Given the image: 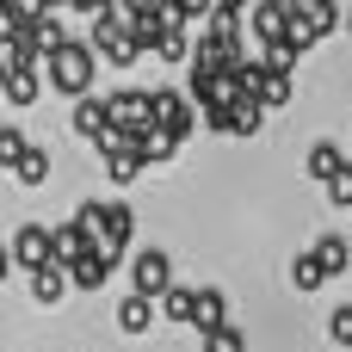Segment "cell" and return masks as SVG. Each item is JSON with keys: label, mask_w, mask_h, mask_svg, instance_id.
I'll list each match as a JSON object with an SVG mask.
<instances>
[{"label": "cell", "mask_w": 352, "mask_h": 352, "mask_svg": "<svg viewBox=\"0 0 352 352\" xmlns=\"http://www.w3.org/2000/svg\"><path fill=\"white\" fill-rule=\"evenodd\" d=\"M43 74H50V87H56V93L87 99V87H93V74H99V50H93V43H80V37H68L62 50H50V56H43Z\"/></svg>", "instance_id": "1"}, {"label": "cell", "mask_w": 352, "mask_h": 352, "mask_svg": "<svg viewBox=\"0 0 352 352\" xmlns=\"http://www.w3.org/2000/svg\"><path fill=\"white\" fill-rule=\"evenodd\" d=\"M155 124L186 142V136L198 130V99H192V93H173V87H155Z\"/></svg>", "instance_id": "2"}, {"label": "cell", "mask_w": 352, "mask_h": 352, "mask_svg": "<svg viewBox=\"0 0 352 352\" xmlns=\"http://www.w3.org/2000/svg\"><path fill=\"white\" fill-rule=\"evenodd\" d=\"M130 285H136L142 297H155V303H161V297L173 291V260H167L161 248H142V254L130 260Z\"/></svg>", "instance_id": "3"}, {"label": "cell", "mask_w": 352, "mask_h": 352, "mask_svg": "<svg viewBox=\"0 0 352 352\" xmlns=\"http://www.w3.org/2000/svg\"><path fill=\"white\" fill-rule=\"evenodd\" d=\"M50 260H56V235H50L43 223H19V229H12V266L37 272V266H50Z\"/></svg>", "instance_id": "4"}, {"label": "cell", "mask_w": 352, "mask_h": 352, "mask_svg": "<svg viewBox=\"0 0 352 352\" xmlns=\"http://www.w3.org/2000/svg\"><path fill=\"white\" fill-rule=\"evenodd\" d=\"M291 19H297L291 0H254V6H248V31L260 37V50L278 43V37H291Z\"/></svg>", "instance_id": "5"}, {"label": "cell", "mask_w": 352, "mask_h": 352, "mask_svg": "<svg viewBox=\"0 0 352 352\" xmlns=\"http://www.w3.org/2000/svg\"><path fill=\"white\" fill-rule=\"evenodd\" d=\"M74 130L99 148V142L118 130V124H111V105H105V99H93V93H87V99H74Z\"/></svg>", "instance_id": "6"}, {"label": "cell", "mask_w": 352, "mask_h": 352, "mask_svg": "<svg viewBox=\"0 0 352 352\" xmlns=\"http://www.w3.org/2000/svg\"><path fill=\"white\" fill-rule=\"evenodd\" d=\"M130 235H136V210L111 198V204H105V229H99V248H105V254L118 260V254L130 248Z\"/></svg>", "instance_id": "7"}, {"label": "cell", "mask_w": 352, "mask_h": 352, "mask_svg": "<svg viewBox=\"0 0 352 352\" xmlns=\"http://www.w3.org/2000/svg\"><path fill=\"white\" fill-rule=\"evenodd\" d=\"M68 285H74V272H68L62 260H50V266H37V272H31V297H37V303H50V309L68 297Z\"/></svg>", "instance_id": "8"}, {"label": "cell", "mask_w": 352, "mask_h": 352, "mask_svg": "<svg viewBox=\"0 0 352 352\" xmlns=\"http://www.w3.org/2000/svg\"><path fill=\"white\" fill-rule=\"evenodd\" d=\"M50 235H56V260H62V266H74V260H87V254L99 248V241H93V235L74 223V217H68V223H56Z\"/></svg>", "instance_id": "9"}, {"label": "cell", "mask_w": 352, "mask_h": 352, "mask_svg": "<svg viewBox=\"0 0 352 352\" xmlns=\"http://www.w3.org/2000/svg\"><path fill=\"white\" fill-rule=\"evenodd\" d=\"M192 328L210 334V328H229V297L217 285H198V309H192Z\"/></svg>", "instance_id": "10"}, {"label": "cell", "mask_w": 352, "mask_h": 352, "mask_svg": "<svg viewBox=\"0 0 352 352\" xmlns=\"http://www.w3.org/2000/svg\"><path fill=\"white\" fill-rule=\"evenodd\" d=\"M25 43H31L37 56H50V50H62V43H68V31H62V19H56V12H43V6H37V19L25 25Z\"/></svg>", "instance_id": "11"}, {"label": "cell", "mask_w": 352, "mask_h": 352, "mask_svg": "<svg viewBox=\"0 0 352 352\" xmlns=\"http://www.w3.org/2000/svg\"><path fill=\"white\" fill-rule=\"evenodd\" d=\"M155 309H161L155 297H142V291H130V297L118 303V328H124V334H148V328H155Z\"/></svg>", "instance_id": "12"}, {"label": "cell", "mask_w": 352, "mask_h": 352, "mask_svg": "<svg viewBox=\"0 0 352 352\" xmlns=\"http://www.w3.org/2000/svg\"><path fill=\"white\" fill-rule=\"evenodd\" d=\"M111 266H118V260H111L105 248H93L87 260H74V266H68V272H74V291H99V285L111 278Z\"/></svg>", "instance_id": "13"}, {"label": "cell", "mask_w": 352, "mask_h": 352, "mask_svg": "<svg viewBox=\"0 0 352 352\" xmlns=\"http://www.w3.org/2000/svg\"><path fill=\"white\" fill-rule=\"evenodd\" d=\"M99 161H105V173H111V179H118V186H136V179H142V173H148V161H142V155H136V148H105V155H99Z\"/></svg>", "instance_id": "14"}, {"label": "cell", "mask_w": 352, "mask_h": 352, "mask_svg": "<svg viewBox=\"0 0 352 352\" xmlns=\"http://www.w3.org/2000/svg\"><path fill=\"white\" fill-rule=\"evenodd\" d=\"M346 167H352V161L340 155V142H316V148H309V179H328V186H334Z\"/></svg>", "instance_id": "15"}, {"label": "cell", "mask_w": 352, "mask_h": 352, "mask_svg": "<svg viewBox=\"0 0 352 352\" xmlns=\"http://www.w3.org/2000/svg\"><path fill=\"white\" fill-rule=\"evenodd\" d=\"M316 254H322V266H328V278H340V272L352 266V241L340 235V229H328V235L316 241Z\"/></svg>", "instance_id": "16"}, {"label": "cell", "mask_w": 352, "mask_h": 352, "mask_svg": "<svg viewBox=\"0 0 352 352\" xmlns=\"http://www.w3.org/2000/svg\"><path fill=\"white\" fill-rule=\"evenodd\" d=\"M254 99H260L266 111H278V105H291V99H297V80H291V74H278V68H266V80H260V93H254Z\"/></svg>", "instance_id": "17"}, {"label": "cell", "mask_w": 352, "mask_h": 352, "mask_svg": "<svg viewBox=\"0 0 352 352\" xmlns=\"http://www.w3.org/2000/svg\"><path fill=\"white\" fill-rule=\"evenodd\" d=\"M291 285H297V291H322V285H328V266H322V254H316V248L291 260Z\"/></svg>", "instance_id": "18"}, {"label": "cell", "mask_w": 352, "mask_h": 352, "mask_svg": "<svg viewBox=\"0 0 352 352\" xmlns=\"http://www.w3.org/2000/svg\"><path fill=\"white\" fill-rule=\"evenodd\" d=\"M192 309H198V291H186V285H173V291L161 297V316L179 322V328H192Z\"/></svg>", "instance_id": "19"}, {"label": "cell", "mask_w": 352, "mask_h": 352, "mask_svg": "<svg viewBox=\"0 0 352 352\" xmlns=\"http://www.w3.org/2000/svg\"><path fill=\"white\" fill-rule=\"evenodd\" d=\"M43 87H37V68H6V99L12 105H31Z\"/></svg>", "instance_id": "20"}, {"label": "cell", "mask_w": 352, "mask_h": 352, "mask_svg": "<svg viewBox=\"0 0 352 352\" xmlns=\"http://www.w3.org/2000/svg\"><path fill=\"white\" fill-rule=\"evenodd\" d=\"M12 179L19 186H43L50 179V148H25V161L12 167Z\"/></svg>", "instance_id": "21"}, {"label": "cell", "mask_w": 352, "mask_h": 352, "mask_svg": "<svg viewBox=\"0 0 352 352\" xmlns=\"http://www.w3.org/2000/svg\"><path fill=\"white\" fill-rule=\"evenodd\" d=\"M198 352H248V334L241 328H210V334H198Z\"/></svg>", "instance_id": "22"}, {"label": "cell", "mask_w": 352, "mask_h": 352, "mask_svg": "<svg viewBox=\"0 0 352 352\" xmlns=\"http://www.w3.org/2000/svg\"><path fill=\"white\" fill-rule=\"evenodd\" d=\"M297 56H303V50H297L291 37H278V43H266V50H260V62H266V68H278V74H297Z\"/></svg>", "instance_id": "23"}, {"label": "cell", "mask_w": 352, "mask_h": 352, "mask_svg": "<svg viewBox=\"0 0 352 352\" xmlns=\"http://www.w3.org/2000/svg\"><path fill=\"white\" fill-rule=\"evenodd\" d=\"M260 124H266V105H260L254 93H241V99H235V136H254Z\"/></svg>", "instance_id": "24"}, {"label": "cell", "mask_w": 352, "mask_h": 352, "mask_svg": "<svg viewBox=\"0 0 352 352\" xmlns=\"http://www.w3.org/2000/svg\"><path fill=\"white\" fill-rule=\"evenodd\" d=\"M25 148H31V142H25V130H19V124H0V167H6V173L25 161Z\"/></svg>", "instance_id": "25"}, {"label": "cell", "mask_w": 352, "mask_h": 352, "mask_svg": "<svg viewBox=\"0 0 352 352\" xmlns=\"http://www.w3.org/2000/svg\"><path fill=\"white\" fill-rule=\"evenodd\" d=\"M328 334H334V346H352V303H340L328 316Z\"/></svg>", "instance_id": "26"}, {"label": "cell", "mask_w": 352, "mask_h": 352, "mask_svg": "<svg viewBox=\"0 0 352 352\" xmlns=\"http://www.w3.org/2000/svg\"><path fill=\"white\" fill-rule=\"evenodd\" d=\"M328 198H334V204H346V210H352V167L340 173V179H334V186H328Z\"/></svg>", "instance_id": "27"}, {"label": "cell", "mask_w": 352, "mask_h": 352, "mask_svg": "<svg viewBox=\"0 0 352 352\" xmlns=\"http://www.w3.org/2000/svg\"><path fill=\"white\" fill-rule=\"evenodd\" d=\"M254 0H217V12H248Z\"/></svg>", "instance_id": "28"}, {"label": "cell", "mask_w": 352, "mask_h": 352, "mask_svg": "<svg viewBox=\"0 0 352 352\" xmlns=\"http://www.w3.org/2000/svg\"><path fill=\"white\" fill-rule=\"evenodd\" d=\"M118 6H130V12H136V6H155V0H118Z\"/></svg>", "instance_id": "29"}, {"label": "cell", "mask_w": 352, "mask_h": 352, "mask_svg": "<svg viewBox=\"0 0 352 352\" xmlns=\"http://www.w3.org/2000/svg\"><path fill=\"white\" fill-rule=\"evenodd\" d=\"M346 37H352V12H346Z\"/></svg>", "instance_id": "30"}, {"label": "cell", "mask_w": 352, "mask_h": 352, "mask_svg": "<svg viewBox=\"0 0 352 352\" xmlns=\"http://www.w3.org/2000/svg\"><path fill=\"white\" fill-rule=\"evenodd\" d=\"M291 6H309V0H291Z\"/></svg>", "instance_id": "31"}, {"label": "cell", "mask_w": 352, "mask_h": 352, "mask_svg": "<svg viewBox=\"0 0 352 352\" xmlns=\"http://www.w3.org/2000/svg\"><path fill=\"white\" fill-rule=\"evenodd\" d=\"M346 352H352V346H346Z\"/></svg>", "instance_id": "32"}]
</instances>
